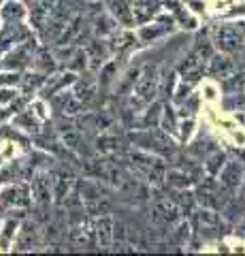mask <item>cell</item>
Instances as JSON below:
<instances>
[{
    "label": "cell",
    "mask_w": 245,
    "mask_h": 256,
    "mask_svg": "<svg viewBox=\"0 0 245 256\" xmlns=\"http://www.w3.org/2000/svg\"><path fill=\"white\" fill-rule=\"evenodd\" d=\"M30 60V52L28 47H17V52H13L9 56V62H4V66L9 68H19V66H26Z\"/></svg>",
    "instance_id": "21"
},
{
    "label": "cell",
    "mask_w": 245,
    "mask_h": 256,
    "mask_svg": "<svg viewBox=\"0 0 245 256\" xmlns=\"http://www.w3.org/2000/svg\"><path fill=\"white\" fill-rule=\"evenodd\" d=\"M94 235H96V244L100 248L111 246V220H109L107 216H102V218L96 220V224H94Z\"/></svg>",
    "instance_id": "13"
},
{
    "label": "cell",
    "mask_w": 245,
    "mask_h": 256,
    "mask_svg": "<svg viewBox=\"0 0 245 256\" xmlns=\"http://www.w3.org/2000/svg\"><path fill=\"white\" fill-rule=\"evenodd\" d=\"M15 122H17V126H21L23 130H36V122H34V118H32V114H21L17 120H15Z\"/></svg>",
    "instance_id": "25"
},
{
    "label": "cell",
    "mask_w": 245,
    "mask_h": 256,
    "mask_svg": "<svg viewBox=\"0 0 245 256\" xmlns=\"http://www.w3.org/2000/svg\"><path fill=\"white\" fill-rule=\"evenodd\" d=\"M15 228H17V222H15V220H9V222H6L4 233H2V246H9L11 237L15 235Z\"/></svg>",
    "instance_id": "26"
},
{
    "label": "cell",
    "mask_w": 245,
    "mask_h": 256,
    "mask_svg": "<svg viewBox=\"0 0 245 256\" xmlns=\"http://www.w3.org/2000/svg\"><path fill=\"white\" fill-rule=\"evenodd\" d=\"M220 180H222V188L224 190H235L237 186H239V182H241V166L237 162L226 164V169L222 171V175H220Z\"/></svg>",
    "instance_id": "15"
},
{
    "label": "cell",
    "mask_w": 245,
    "mask_h": 256,
    "mask_svg": "<svg viewBox=\"0 0 245 256\" xmlns=\"http://www.w3.org/2000/svg\"><path fill=\"white\" fill-rule=\"evenodd\" d=\"M216 45L224 54H235V52H239L243 47V36H241V32L237 28L222 26V28H218V32H216Z\"/></svg>",
    "instance_id": "4"
},
{
    "label": "cell",
    "mask_w": 245,
    "mask_h": 256,
    "mask_svg": "<svg viewBox=\"0 0 245 256\" xmlns=\"http://www.w3.org/2000/svg\"><path fill=\"white\" fill-rule=\"evenodd\" d=\"M36 244H38V230H36V224H32V222L23 224V228L19 230V235H17V242H15V250L28 252V250H32Z\"/></svg>",
    "instance_id": "10"
},
{
    "label": "cell",
    "mask_w": 245,
    "mask_h": 256,
    "mask_svg": "<svg viewBox=\"0 0 245 256\" xmlns=\"http://www.w3.org/2000/svg\"><path fill=\"white\" fill-rule=\"evenodd\" d=\"M56 96V107L62 111V114H68V116H75L79 107H81V102L77 100L75 94H66V92H60V94H53Z\"/></svg>",
    "instance_id": "14"
},
{
    "label": "cell",
    "mask_w": 245,
    "mask_h": 256,
    "mask_svg": "<svg viewBox=\"0 0 245 256\" xmlns=\"http://www.w3.org/2000/svg\"><path fill=\"white\" fill-rule=\"evenodd\" d=\"M66 237V226H64V222H49L47 224V239H51V242H60V239H64Z\"/></svg>",
    "instance_id": "23"
},
{
    "label": "cell",
    "mask_w": 245,
    "mask_h": 256,
    "mask_svg": "<svg viewBox=\"0 0 245 256\" xmlns=\"http://www.w3.org/2000/svg\"><path fill=\"white\" fill-rule=\"evenodd\" d=\"M196 228L205 239H216L224 233V222L220 218V214L207 207V210L196 214Z\"/></svg>",
    "instance_id": "2"
},
{
    "label": "cell",
    "mask_w": 245,
    "mask_h": 256,
    "mask_svg": "<svg viewBox=\"0 0 245 256\" xmlns=\"http://www.w3.org/2000/svg\"><path fill=\"white\" fill-rule=\"evenodd\" d=\"M70 244L77 246V248H83V250H90V248H94V244H96V235H94V230L90 228V224H77V226L70 230Z\"/></svg>",
    "instance_id": "7"
},
{
    "label": "cell",
    "mask_w": 245,
    "mask_h": 256,
    "mask_svg": "<svg viewBox=\"0 0 245 256\" xmlns=\"http://www.w3.org/2000/svg\"><path fill=\"white\" fill-rule=\"evenodd\" d=\"M130 6H132L134 22H137V24H145L147 20L154 18L158 9H160V2H158V0H134Z\"/></svg>",
    "instance_id": "9"
},
{
    "label": "cell",
    "mask_w": 245,
    "mask_h": 256,
    "mask_svg": "<svg viewBox=\"0 0 245 256\" xmlns=\"http://www.w3.org/2000/svg\"><path fill=\"white\" fill-rule=\"evenodd\" d=\"M179 218V207L175 205V201H169V198H158L152 207V224L154 226H162L167 228L173 222Z\"/></svg>",
    "instance_id": "3"
},
{
    "label": "cell",
    "mask_w": 245,
    "mask_h": 256,
    "mask_svg": "<svg viewBox=\"0 0 245 256\" xmlns=\"http://www.w3.org/2000/svg\"><path fill=\"white\" fill-rule=\"evenodd\" d=\"M60 132H62V141L66 143L68 150H79V148H81V143H83L81 130H77L75 126H64Z\"/></svg>",
    "instance_id": "19"
},
{
    "label": "cell",
    "mask_w": 245,
    "mask_h": 256,
    "mask_svg": "<svg viewBox=\"0 0 245 256\" xmlns=\"http://www.w3.org/2000/svg\"><path fill=\"white\" fill-rule=\"evenodd\" d=\"M130 160H132V166L137 169L143 178L158 186V184H162V180H167V175H164V162L162 160L154 158L152 154H143V152H132L130 154Z\"/></svg>",
    "instance_id": "1"
},
{
    "label": "cell",
    "mask_w": 245,
    "mask_h": 256,
    "mask_svg": "<svg viewBox=\"0 0 245 256\" xmlns=\"http://www.w3.org/2000/svg\"><path fill=\"white\" fill-rule=\"evenodd\" d=\"M222 158H224V156H222V154H218V152H216V154H213V156L209 158V162H207V171H209L211 175H216L220 169H222V162L218 164V160H222Z\"/></svg>",
    "instance_id": "28"
},
{
    "label": "cell",
    "mask_w": 245,
    "mask_h": 256,
    "mask_svg": "<svg viewBox=\"0 0 245 256\" xmlns=\"http://www.w3.org/2000/svg\"><path fill=\"white\" fill-rule=\"evenodd\" d=\"M167 32V28H143L141 30V38L143 41H149V38H156V36H160Z\"/></svg>",
    "instance_id": "27"
},
{
    "label": "cell",
    "mask_w": 245,
    "mask_h": 256,
    "mask_svg": "<svg viewBox=\"0 0 245 256\" xmlns=\"http://www.w3.org/2000/svg\"><path fill=\"white\" fill-rule=\"evenodd\" d=\"M107 6H109V11H111L113 18L120 24H124V26H132V24H134L132 6L126 2V0H109Z\"/></svg>",
    "instance_id": "11"
},
{
    "label": "cell",
    "mask_w": 245,
    "mask_h": 256,
    "mask_svg": "<svg viewBox=\"0 0 245 256\" xmlns=\"http://www.w3.org/2000/svg\"><path fill=\"white\" fill-rule=\"evenodd\" d=\"M19 77L17 75H2V79H0V86L2 84H17Z\"/></svg>",
    "instance_id": "29"
},
{
    "label": "cell",
    "mask_w": 245,
    "mask_h": 256,
    "mask_svg": "<svg viewBox=\"0 0 245 256\" xmlns=\"http://www.w3.org/2000/svg\"><path fill=\"white\" fill-rule=\"evenodd\" d=\"M233 73V62L228 58H213L209 64V75L216 79H224Z\"/></svg>",
    "instance_id": "18"
},
{
    "label": "cell",
    "mask_w": 245,
    "mask_h": 256,
    "mask_svg": "<svg viewBox=\"0 0 245 256\" xmlns=\"http://www.w3.org/2000/svg\"><path fill=\"white\" fill-rule=\"evenodd\" d=\"M75 96H77V100L81 102V105L92 102L94 96H96V82H94V79H88V77L79 79L77 86H75Z\"/></svg>",
    "instance_id": "12"
},
{
    "label": "cell",
    "mask_w": 245,
    "mask_h": 256,
    "mask_svg": "<svg viewBox=\"0 0 245 256\" xmlns=\"http://www.w3.org/2000/svg\"><path fill=\"white\" fill-rule=\"evenodd\" d=\"M156 86H158V70L145 68V73L137 82V96H141L143 100H152L156 94Z\"/></svg>",
    "instance_id": "8"
},
{
    "label": "cell",
    "mask_w": 245,
    "mask_h": 256,
    "mask_svg": "<svg viewBox=\"0 0 245 256\" xmlns=\"http://www.w3.org/2000/svg\"><path fill=\"white\" fill-rule=\"evenodd\" d=\"M96 150L102 152V154H115V152H117V139L102 134V137L96 141Z\"/></svg>",
    "instance_id": "24"
},
{
    "label": "cell",
    "mask_w": 245,
    "mask_h": 256,
    "mask_svg": "<svg viewBox=\"0 0 245 256\" xmlns=\"http://www.w3.org/2000/svg\"><path fill=\"white\" fill-rule=\"evenodd\" d=\"M32 194H34L36 205H41V207L49 205L53 192H51V180L47 178L45 173H38L36 178L32 180Z\"/></svg>",
    "instance_id": "6"
},
{
    "label": "cell",
    "mask_w": 245,
    "mask_h": 256,
    "mask_svg": "<svg viewBox=\"0 0 245 256\" xmlns=\"http://www.w3.org/2000/svg\"><path fill=\"white\" fill-rule=\"evenodd\" d=\"M30 203L28 188L26 186H11L0 194V207L9 210V207H26Z\"/></svg>",
    "instance_id": "5"
},
{
    "label": "cell",
    "mask_w": 245,
    "mask_h": 256,
    "mask_svg": "<svg viewBox=\"0 0 245 256\" xmlns=\"http://www.w3.org/2000/svg\"><path fill=\"white\" fill-rule=\"evenodd\" d=\"M75 82V75L73 73H68V75H58V77H49V84H47L45 88V96H53L62 86H68V84H73Z\"/></svg>",
    "instance_id": "20"
},
{
    "label": "cell",
    "mask_w": 245,
    "mask_h": 256,
    "mask_svg": "<svg viewBox=\"0 0 245 256\" xmlns=\"http://www.w3.org/2000/svg\"><path fill=\"white\" fill-rule=\"evenodd\" d=\"M107 54H109V50H107L105 43H102V41H94L92 45H88V50H85V58L90 60L92 68H96L98 64H102V60L107 58Z\"/></svg>",
    "instance_id": "16"
},
{
    "label": "cell",
    "mask_w": 245,
    "mask_h": 256,
    "mask_svg": "<svg viewBox=\"0 0 245 256\" xmlns=\"http://www.w3.org/2000/svg\"><path fill=\"white\" fill-rule=\"evenodd\" d=\"M49 4H45V2H38L32 6V13H30V18H32V26L36 30H43L47 26V22H49Z\"/></svg>",
    "instance_id": "17"
},
{
    "label": "cell",
    "mask_w": 245,
    "mask_h": 256,
    "mask_svg": "<svg viewBox=\"0 0 245 256\" xmlns=\"http://www.w3.org/2000/svg\"><path fill=\"white\" fill-rule=\"evenodd\" d=\"M23 15H26V9H23L21 2H17V0H11V2L4 4V9H2V18H4L6 22L21 20Z\"/></svg>",
    "instance_id": "22"
}]
</instances>
